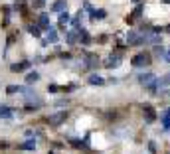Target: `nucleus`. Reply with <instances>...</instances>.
Here are the masks:
<instances>
[{
    "label": "nucleus",
    "instance_id": "f257e3e1",
    "mask_svg": "<svg viewBox=\"0 0 170 154\" xmlns=\"http://www.w3.org/2000/svg\"><path fill=\"white\" fill-rule=\"evenodd\" d=\"M131 63H132V67H145V65H148V63H150V55L145 54V51H141V54H136V55L131 59Z\"/></svg>",
    "mask_w": 170,
    "mask_h": 154
},
{
    "label": "nucleus",
    "instance_id": "f03ea898",
    "mask_svg": "<svg viewBox=\"0 0 170 154\" xmlns=\"http://www.w3.org/2000/svg\"><path fill=\"white\" fill-rule=\"evenodd\" d=\"M65 119H67V113H65V111H60V113H54V115H50L47 123H50L51 126H60V125H61Z\"/></svg>",
    "mask_w": 170,
    "mask_h": 154
},
{
    "label": "nucleus",
    "instance_id": "7ed1b4c3",
    "mask_svg": "<svg viewBox=\"0 0 170 154\" xmlns=\"http://www.w3.org/2000/svg\"><path fill=\"white\" fill-rule=\"evenodd\" d=\"M42 107V99H38V95H28V103H26V109L32 111V109H38Z\"/></svg>",
    "mask_w": 170,
    "mask_h": 154
},
{
    "label": "nucleus",
    "instance_id": "20e7f679",
    "mask_svg": "<svg viewBox=\"0 0 170 154\" xmlns=\"http://www.w3.org/2000/svg\"><path fill=\"white\" fill-rule=\"evenodd\" d=\"M154 81H156V75H154V73H145V75L139 77V83H141V85H146V87H148V85H152Z\"/></svg>",
    "mask_w": 170,
    "mask_h": 154
},
{
    "label": "nucleus",
    "instance_id": "39448f33",
    "mask_svg": "<svg viewBox=\"0 0 170 154\" xmlns=\"http://www.w3.org/2000/svg\"><path fill=\"white\" fill-rule=\"evenodd\" d=\"M119 63H121V54H115V55H109L105 67H119Z\"/></svg>",
    "mask_w": 170,
    "mask_h": 154
},
{
    "label": "nucleus",
    "instance_id": "423d86ee",
    "mask_svg": "<svg viewBox=\"0 0 170 154\" xmlns=\"http://www.w3.org/2000/svg\"><path fill=\"white\" fill-rule=\"evenodd\" d=\"M38 26H40V28L50 30V28H51V26H50V16H47V14H40V18H38Z\"/></svg>",
    "mask_w": 170,
    "mask_h": 154
},
{
    "label": "nucleus",
    "instance_id": "0eeeda50",
    "mask_svg": "<svg viewBox=\"0 0 170 154\" xmlns=\"http://www.w3.org/2000/svg\"><path fill=\"white\" fill-rule=\"evenodd\" d=\"M30 67V61H20V63H14L10 69H12L14 73H18V71H24V69H28Z\"/></svg>",
    "mask_w": 170,
    "mask_h": 154
},
{
    "label": "nucleus",
    "instance_id": "6e6552de",
    "mask_svg": "<svg viewBox=\"0 0 170 154\" xmlns=\"http://www.w3.org/2000/svg\"><path fill=\"white\" fill-rule=\"evenodd\" d=\"M46 34H47V44H56L57 42V32L54 30V28H50V30H46Z\"/></svg>",
    "mask_w": 170,
    "mask_h": 154
},
{
    "label": "nucleus",
    "instance_id": "1a4fd4ad",
    "mask_svg": "<svg viewBox=\"0 0 170 154\" xmlns=\"http://www.w3.org/2000/svg\"><path fill=\"white\" fill-rule=\"evenodd\" d=\"M85 63H87V67H91V69H93V67L99 65V57L97 55H87V57H85Z\"/></svg>",
    "mask_w": 170,
    "mask_h": 154
},
{
    "label": "nucleus",
    "instance_id": "9d476101",
    "mask_svg": "<svg viewBox=\"0 0 170 154\" xmlns=\"http://www.w3.org/2000/svg\"><path fill=\"white\" fill-rule=\"evenodd\" d=\"M20 150H36V140H26L22 144H18Z\"/></svg>",
    "mask_w": 170,
    "mask_h": 154
},
{
    "label": "nucleus",
    "instance_id": "9b49d317",
    "mask_svg": "<svg viewBox=\"0 0 170 154\" xmlns=\"http://www.w3.org/2000/svg\"><path fill=\"white\" fill-rule=\"evenodd\" d=\"M77 40H79V32H77V30L69 32V34H67V38H65V42H67V44H69V46H73V44H75Z\"/></svg>",
    "mask_w": 170,
    "mask_h": 154
},
{
    "label": "nucleus",
    "instance_id": "f8f14e48",
    "mask_svg": "<svg viewBox=\"0 0 170 154\" xmlns=\"http://www.w3.org/2000/svg\"><path fill=\"white\" fill-rule=\"evenodd\" d=\"M12 113H14V109L6 107V105H2V107H0V117H2V119H10Z\"/></svg>",
    "mask_w": 170,
    "mask_h": 154
},
{
    "label": "nucleus",
    "instance_id": "ddd939ff",
    "mask_svg": "<svg viewBox=\"0 0 170 154\" xmlns=\"http://www.w3.org/2000/svg\"><path fill=\"white\" fill-rule=\"evenodd\" d=\"M105 16H107V12H105L103 8H99V10H93L91 12V20H103Z\"/></svg>",
    "mask_w": 170,
    "mask_h": 154
},
{
    "label": "nucleus",
    "instance_id": "4468645a",
    "mask_svg": "<svg viewBox=\"0 0 170 154\" xmlns=\"http://www.w3.org/2000/svg\"><path fill=\"white\" fill-rule=\"evenodd\" d=\"M91 85H105V79L101 77V75H89V79H87Z\"/></svg>",
    "mask_w": 170,
    "mask_h": 154
},
{
    "label": "nucleus",
    "instance_id": "2eb2a0df",
    "mask_svg": "<svg viewBox=\"0 0 170 154\" xmlns=\"http://www.w3.org/2000/svg\"><path fill=\"white\" fill-rule=\"evenodd\" d=\"M71 22V16L65 12V10H63V12H60V24L61 26H65V24H69Z\"/></svg>",
    "mask_w": 170,
    "mask_h": 154
},
{
    "label": "nucleus",
    "instance_id": "dca6fc26",
    "mask_svg": "<svg viewBox=\"0 0 170 154\" xmlns=\"http://www.w3.org/2000/svg\"><path fill=\"white\" fill-rule=\"evenodd\" d=\"M38 79H40V75H38L36 71H32V73H28V75H26V83H28V85H34Z\"/></svg>",
    "mask_w": 170,
    "mask_h": 154
},
{
    "label": "nucleus",
    "instance_id": "f3484780",
    "mask_svg": "<svg viewBox=\"0 0 170 154\" xmlns=\"http://www.w3.org/2000/svg\"><path fill=\"white\" fill-rule=\"evenodd\" d=\"M160 121H162L164 130H170V115H168V113H164V115L160 117Z\"/></svg>",
    "mask_w": 170,
    "mask_h": 154
},
{
    "label": "nucleus",
    "instance_id": "a211bd4d",
    "mask_svg": "<svg viewBox=\"0 0 170 154\" xmlns=\"http://www.w3.org/2000/svg\"><path fill=\"white\" fill-rule=\"evenodd\" d=\"M145 113H146V123H152L154 121V111H152V107H145Z\"/></svg>",
    "mask_w": 170,
    "mask_h": 154
},
{
    "label": "nucleus",
    "instance_id": "6ab92c4d",
    "mask_svg": "<svg viewBox=\"0 0 170 154\" xmlns=\"http://www.w3.org/2000/svg\"><path fill=\"white\" fill-rule=\"evenodd\" d=\"M51 10H54V12H63V10H65V2H63V0H57L54 6H51Z\"/></svg>",
    "mask_w": 170,
    "mask_h": 154
},
{
    "label": "nucleus",
    "instance_id": "aec40b11",
    "mask_svg": "<svg viewBox=\"0 0 170 154\" xmlns=\"http://www.w3.org/2000/svg\"><path fill=\"white\" fill-rule=\"evenodd\" d=\"M30 34L34 36V38H40V36H42L40 34V26L38 24H30Z\"/></svg>",
    "mask_w": 170,
    "mask_h": 154
},
{
    "label": "nucleus",
    "instance_id": "412c9836",
    "mask_svg": "<svg viewBox=\"0 0 170 154\" xmlns=\"http://www.w3.org/2000/svg\"><path fill=\"white\" fill-rule=\"evenodd\" d=\"M79 22H81V10L71 18V26H73V28H79Z\"/></svg>",
    "mask_w": 170,
    "mask_h": 154
},
{
    "label": "nucleus",
    "instance_id": "4be33fe9",
    "mask_svg": "<svg viewBox=\"0 0 170 154\" xmlns=\"http://www.w3.org/2000/svg\"><path fill=\"white\" fill-rule=\"evenodd\" d=\"M79 42H81V44H89V34L85 30L79 32Z\"/></svg>",
    "mask_w": 170,
    "mask_h": 154
},
{
    "label": "nucleus",
    "instance_id": "5701e85b",
    "mask_svg": "<svg viewBox=\"0 0 170 154\" xmlns=\"http://www.w3.org/2000/svg\"><path fill=\"white\" fill-rule=\"evenodd\" d=\"M6 93L12 95V93H20V85H8L6 87Z\"/></svg>",
    "mask_w": 170,
    "mask_h": 154
},
{
    "label": "nucleus",
    "instance_id": "b1692460",
    "mask_svg": "<svg viewBox=\"0 0 170 154\" xmlns=\"http://www.w3.org/2000/svg\"><path fill=\"white\" fill-rule=\"evenodd\" d=\"M170 85V73H166L162 79H160V87H168Z\"/></svg>",
    "mask_w": 170,
    "mask_h": 154
},
{
    "label": "nucleus",
    "instance_id": "393cba45",
    "mask_svg": "<svg viewBox=\"0 0 170 154\" xmlns=\"http://www.w3.org/2000/svg\"><path fill=\"white\" fill-rule=\"evenodd\" d=\"M154 55H166V50L162 46H154Z\"/></svg>",
    "mask_w": 170,
    "mask_h": 154
},
{
    "label": "nucleus",
    "instance_id": "a878e982",
    "mask_svg": "<svg viewBox=\"0 0 170 154\" xmlns=\"http://www.w3.org/2000/svg\"><path fill=\"white\" fill-rule=\"evenodd\" d=\"M57 89H60V87H57V85H50V87H47V91H51V93H56V91H57Z\"/></svg>",
    "mask_w": 170,
    "mask_h": 154
},
{
    "label": "nucleus",
    "instance_id": "bb28decb",
    "mask_svg": "<svg viewBox=\"0 0 170 154\" xmlns=\"http://www.w3.org/2000/svg\"><path fill=\"white\" fill-rule=\"evenodd\" d=\"M44 6V0H36V8H42Z\"/></svg>",
    "mask_w": 170,
    "mask_h": 154
},
{
    "label": "nucleus",
    "instance_id": "cd10ccee",
    "mask_svg": "<svg viewBox=\"0 0 170 154\" xmlns=\"http://www.w3.org/2000/svg\"><path fill=\"white\" fill-rule=\"evenodd\" d=\"M164 57H166V61H170V50L166 51V55H164Z\"/></svg>",
    "mask_w": 170,
    "mask_h": 154
},
{
    "label": "nucleus",
    "instance_id": "c85d7f7f",
    "mask_svg": "<svg viewBox=\"0 0 170 154\" xmlns=\"http://www.w3.org/2000/svg\"><path fill=\"white\" fill-rule=\"evenodd\" d=\"M6 146H8V144H6V142H4V140L0 142V148H6Z\"/></svg>",
    "mask_w": 170,
    "mask_h": 154
},
{
    "label": "nucleus",
    "instance_id": "c756f323",
    "mask_svg": "<svg viewBox=\"0 0 170 154\" xmlns=\"http://www.w3.org/2000/svg\"><path fill=\"white\" fill-rule=\"evenodd\" d=\"M162 2H166V4H170V0H162Z\"/></svg>",
    "mask_w": 170,
    "mask_h": 154
},
{
    "label": "nucleus",
    "instance_id": "7c9ffc66",
    "mask_svg": "<svg viewBox=\"0 0 170 154\" xmlns=\"http://www.w3.org/2000/svg\"><path fill=\"white\" fill-rule=\"evenodd\" d=\"M166 113H168V115H170V109H168V111H166Z\"/></svg>",
    "mask_w": 170,
    "mask_h": 154
},
{
    "label": "nucleus",
    "instance_id": "2f4dec72",
    "mask_svg": "<svg viewBox=\"0 0 170 154\" xmlns=\"http://www.w3.org/2000/svg\"><path fill=\"white\" fill-rule=\"evenodd\" d=\"M132 2H139V0H132Z\"/></svg>",
    "mask_w": 170,
    "mask_h": 154
}]
</instances>
